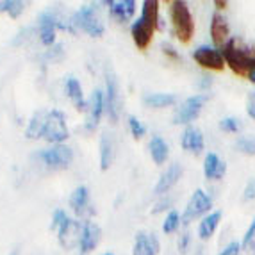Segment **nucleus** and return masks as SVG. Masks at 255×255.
<instances>
[{
	"label": "nucleus",
	"instance_id": "5701e85b",
	"mask_svg": "<svg viewBox=\"0 0 255 255\" xmlns=\"http://www.w3.org/2000/svg\"><path fill=\"white\" fill-rule=\"evenodd\" d=\"M145 106L153 107V109H164L177 102V97L171 93H148L143 97Z\"/></svg>",
	"mask_w": 255,
	"mask_h": 255
},
{
	"label": "nucleus",
	"instance_id": "2f4dec72",
	"mask_svg": "<svg viewBox=\"0 0 255 255\" xmlns=\"http://www.w3.org/2000/svg\"><path fill=\"white\" fill-rule=\"evenodd\" d=\"M254 241H255V218H254V221H252V225L248 227L247 234H245V239H243V248H245V250H250L252 243Z\"/></svg>",
	"mask_w": 255,
	"mask_h": 255
},
{
	"label": "nucleus",
	"instance_id": "b1692460",
	"mask_svg": "<svg viewBox=\"0 0 255 255\" xmlns=\"http://www.w3.org/2000/svg\"><path fill=\"white\" fill-rule=\"evenodd\" d=\"M45 120H47V111H38L30 118L29 127L25 130V136L29 139H39L43 137V128H45Z\"/></svg>",
	"mask_w": 255,
	"mask_h": 255
},
{
	"label": "nucleus",
	"instance_id": "20e7f679",
	"mask_svg": "<svg viewBox=\"0 0 255 255\" xmlns=\"http://www.w3.org/2000/svg\"><path fill=\"white\" fill-rule=\"evenodd\" d=\"M43 139L48 143L61 145L64 139H68V127H66V116L61 111H47L45 128H43Z\"/></svg>",
	"mask_w": 255,
	"mask_h": 255
},
{
	"label": "nucleus",
	"instance_id": "0eeeda50",
	"mask_svg": "<svg viewBox=\"0 0 255 255\" xmlns=\"http://www.w3.org/2000/svg\"><path fill=\"white\" fill-rule=\"evenodd\" d=\"M207 100L205 95H195V97H189L179 109L175 111L173 115V124H191L193 120H196L200 116L202 109H204V104Z\"/></svg>",
	"mask_w": 255,
	"mask_h": 255
},
{
	"label": "nucleus",
	"instance_id": "4468645a",
	"mask_svg": "<svg viewBox=\"0 0 255 255\" xmlns=\"http://www.w3.org/2000/svg\"><path fill=\"white\" fill-rule=\"evenodd\" d=\"M104 109H106L104 93L100 90H95L93 95H91L90 104H88V120H86V128H88V130H95V128H97Z\"/></svg>",
	"mask_w": 255,
	"mask_h": 255
},
{
	"label": "nucleus",
	"instance_id": "9b49d317",
	"mask_svg": "<svg viewBox=\"0 0 255 255\" xmlns=\"http://www.w3.org/2000/svg\"><path fill=\"white\" fill-rule=\"evenodd\" d=\"M61 27V29H68L73 32V27L64 25L61 21H57V18L52 13H43L39 16V38H41V43L45 47H50L55 41V29Z\"/></svg>",
	"mask_w": 255,
	"mask_h": 255
},
{
	"label": "nucleus",
	"instance_id": "a878e982",
	"mask_svg": "<svg viewBox=\"0 0 255 255\" xmlns=\"http://www.w3.org/2000/svg\"><path fill=\"white\" fill-rule=\"evenodd\" d=\"M88 202H90V193H88V187L79 186L75 191L70 196V207L75 211L77 214H81L86 207H88Z\"/></svg>",
	"mask_w": 255,
	"mask_h": 255
},
{
	"label": "nucleus",
	"instance_id": "393cba45",
	"mask_svg": "<svg viewBox=\"0 0 255 255\" xmlns=\"http://www.w3.org/2000/svg\"><path fill=\"white\" fill-rule=\"evenodd\" d=\"M113 157H115V145L107 134H104L100 139V170L106 171L109 170V166L113 164Z\"/></svg>",
	"mask_w": 255,
	"mask_h": 255
},
{
	"label": "nucleus",
	"instance_id": "bb28decb",
	"mask_svg": "<svg viewBox=\"0 0 255 255\" xmlns=\"http://www.w3.org/2000/svg\"><path fill=\"white\" fill-rule=\"evenodd\" d=\"M25 9V4L20 0H0V13H9L11 18H18Z\"/></svg>",
	"mask_w": 255,
	"mask_h": 255
},
{
	"label": "nucleus",
	"instance_id": "f03ea898",
	"mask_svg": "<svg viewBox=\"0 0 255 255\" xmlns=\"http://www.w3.org/2000/svg\"><path fill=\"white\" fill-rule=\"evenodd\" d=\"M227 66L239 77H248V73L255 70V47H250L247 43L238 39H229L223 50Z\"/></svg>",
	"mask_w": 255,
	"mask_h": 255
},
{
	"label": "nucleus",
	"instance_id": "39448f33",
	"mask_svg": "<svg viewBox=\"0 0 255 255\" xmlns=\"http://www.w3.org/2000/svg\"><path fill=\"white\" fill-rule=\"evenodd\" d=\"M72 23L75 27H79L81 30L88 32L93 38H100L104 34V25L102 21L98 20V16L95 14V7L91 5H86V7H81L73 14Z\"/></svg>",
	"mask_w": 255,
	"mask_h": 255
},
{
	"label": "nucleus",
	"instance_id": "7c9ffc66",
	"mask_svg": "<svg viewBox=\"0 0 255 255\" xmlns=\"http://www.w3.org/2000/svg\"><path fill=\"white\" fill-rule=\"evenodd\" d=\"M220 128L223 132H238L239 128H241V120L232 118V116H229V118H223L220 122Z\"/></svg>",
	"mask_w": 255,
	"mask_h": 255
},
{
	"label": "nucleus",
	"instance_id": "72a5a7b5",
	"mask_svg": "<svg viewBox=\"0 0 255 255\" xmlns=\"http://www.w3.org/2000/svg\"><path fill=\"white\" fill-rule=\"evenodd\" d=\"M241 243H238V241H232L230 245H227L225 247V250L221 252L220 255H239V252H241Z\"/></svg>",
	"mask_w": 255,
	"mask_h": 255
},
{
	"label": "nucleus",
	"instance_id": "c9c22d12",
	"mask_svg": "<svg viewBox=\"0 0 255 255\" xmlns=\"http://www.w3.org/2000/svg\"><path fill=\"white\" fill-rule=\"evenodd\" d=\"M243 198H245V200H255V179H252L250 182L247 184Z\"/></svg>",
	"mask_w": 255,
	"mask_h": 255
},
{
	"label": "nucleus",
	"instance_id": "1a4fd4ad",
	"mask_svg": "<svg viewBox=\"0 0 255 255\" xmlns=\"http://www.w3.org/2000/svg\"><path fill=\"white\" fill-rule=\"evenodd\" d=\"M39 157H41L43 162H45L48 168H52V170H66L73 159V152L68 146L55 145L48 150H43V152L39 153Z\"/></svg>",
	"mask_w": 255,
	"mask_h": 255
},
{
	"label": "nucleus",
	"instance_id": "cd10ccee",
	"mask_svg": "<svg viewBox=\"0 0 255 255\" xmlns=\"http://www.w3.org/2000/svg\"><path fill=\"white\" fill-rule=\"evenodd\" d=\"M236 148L245 155H255V136H243L236 143Z\"/></svg>",
	"mask_w": 255,
	"mask_h": 255
},
{
	"label": "nucleus",
	"instance_id": "f3484780",
	"mask_svg": "<svg viewBox=\"0 0 255 255\" xmlns=\"http://www.w3.org/2000/svg\"><path fill=\"white\" fill-rule=\"evenodd\" d=\"M225 173H227L225 161H221L216 153L209 152L207 155H205V161H204V175H205V179H209V180H220V179H223V175H225Z\"/></svg>",
	"mask_w": 255,
	"mask_h": 255
},
{
	"label": "nucleus",
	"instance_id": "a211bd4d",
	"mask_svg": "<svg viewBox=\"0 0 255 255\" xmlns=\"http://www.w3.org/2000/svg\"><path fill=\"white\" fill-rule=\"evenodd\" d=\"M180 177H182V168H180V164H177V162L170 164V168L161 175V179H159L157 186H155V193H157V195L168 193L175 184L179 182Z\"/></svg>",
	"mask_w": 255,
	"mask_h": 255
},
{
	"label": "nucleus",
	"instance_id": "f257e3e1",
	"mask_svg": "<svg viewBox=\"0 0 255 255\" xmlns=\"http://www.w3.org/2000/svg\"><path fill=\"white\" fill-rule=\"evenodd\" d=\"M159 25V2L157 0H145L141 16L130 27L132 39L139 50H146L153 39V32Z\"/></svg>",
	"mask_w": 255,
	"mask_h": 255
},
{
	"label": "nucleus",
	"instance_id": "412c9836",
	"mask_svg": "<svg viewBox=\"0 0 255 255\" xmlns=\"http://www.w3.org/2000/svg\"><path fill=\"white\" fill-rule=\"evenodd\" d=\"M220 220H221V211H216V213H211L209 216H205L204 220L200 221L198 236H200L202 241H207V239L213 238L218 225H220Z\"/></svg>",
	"mask_w": 255,
	"mask_h": 255
},
{
	"label": "nucleus",
	"instance_id": "6e6552de",
	"mask_svg": "<svg viewBox=\"0 0 255 255\" xmlns=\"http://www.w3.org/2000/svg\"><path fill=\"white\" fill-rule=\"evenodd\" d=\"M193 59L196 61V64H200L202 68L211 70V72H223L227 66L221 50L213 47H198L193 52Z\"/></svg>",
	"mask_w": 255,
	"mask_h": 255
},
{
	"label": "nucleus",
	"instance_id": "473e14b6",
	"mask_svg": "<svg viewBox=\"0 0 255 255\" xmlns=\"http://www.w3.org/2000/svg\"><path fill=\"white\" fill-rule=\"evenodd\" d=\"M66 220H68V216H66V213H64V211H61V209H59V211H55V213H54V218H52V225H50V229H52V230H57Z\"/></svg>",
	"mask_w": 255,
	"mask_h": 255
},
{
	"label": "nucleus",
	"instance_id": "aec40b11",
	"mask_svg": "<svg viewBox=\"0 0 255 255\" xmlns=\"http://www.w3.org/2000/svg\"><path fill=\"white\" fill-rule=\"evenodd\" d=\"M66 93H68L70 100L73 102L77 111H82V113H88V102L84 100V93H82V86L81 82L77 81L75 77H70L66 81Z\"/></svg>",
	"mask_w": 255,
	"mask_h": 255
},
{
	"label": "nucleus",
	"instance_id": "2eb2a0df",
	"mask_svg": "<svg viewBox=\"0 0 255 255\" xmlns=\"http://www.w3.org/2000/svg\"><path fill=\"white\" fill-rule=\"evenodd\" d=\"M109 5V13L113 18H116L122 23H127L132 20L134 13H136V2L134 0H120V2H106Z\"/></svg>",
	"mask_w": 255,
	"mask_h": 255
},
{
	"label": "nucleus",
	"instance_id": "58836bf2",
	"mask_svg": "<svg viewBox=\"0 0 255 255\" xmlns=\"http://www.w3.org/2000/svg\"><path fill=\"white\" fill-rule=\"evenodd\" d=\"M216 5H218V9H225L227 2H216Z\"/></svg>",
	"mask_w": 255,
	"mask_h": 255
},
{
	"label": "nucleus",
	"instance_id": "4be33fe9",
	"mask_svg": "<svg viewBox=\"0 0 255 255\" xmlns=\"http://www.w3.org/2000/svg\"><path fill=\"white\" fill-rule=\"evenodd\" d=\"M150 155H152L155 164H164L168 155H170V146L162 137L153 136L152 141H150Z\"/></svg>",
	"mask_w": 255,
	"mask_h": 255
},
{
	"label": "nucleus",
	"instance_id": "a19ab883",
	"mask_svg": "<svg viewBox=\"0 0 255 255\" xmlns=\"http://www.w3.org/2000/svg\"><path fill=\"white\" fill-rule=\"evenodd\" d=\"M198 255H204V252H198Z\"/></svg>",
	"mask_w": 255,
	"mask_h": 255
},
{
	"label": "nucleus",
	"instance_id": "ddd939ff",
	"mask_svg": "<svg viewBox=\"0 0 255 255\" xmlns=\"http://www.w3.org/2000/svg\"><path fill=\"white\" fill-rule=\"evenodd\" d=\"M100 236H102V230L100 227L95 223V221H86L82 225V234L79 239V247H81L82 254H90L95 248L98 247L100 243Z\"/></svg>",
	"mask_w": 255,
	"mask_h": 255
},
{
	"label": "nucleus",
	"instance_id": "e433bc0d",
	"mask_svg": "<svg viewBox=\"0 0 255 255\" xmlns=\"http://www.w3.org/2000/svg\"><path fill=\"white\" fill-rule=\"evenodd\" d=\"M162 50H164V54H168L171 57V59H179V54L175 52L173 47H170V45H162Z\"/></svg>",
	"mask_w": 255,
	"mask_h": 255
},
{
	"label": "nucleus",
	"instance_id": "f8f14e48",
	"mask_svg": "<svg viewBox=\"0 0 255 255\" xmlns=\"http://www.w3.org/2000/svg\"><path fill=\"white\" fill-rule=\"evenodd\" d=\"M161 254V243L153 234L148 232H137L132 247V255H159Z\"/></svg>",
	"mask_w": 255,
	"mask_h": 255
},
{
	"label": "nucleus",
	"instance_id": "79ce46f5",
	"mask_svg": "<svg viewBox=\"0 0 255 255\" xmlns=\"http://www.w3.org/2000/svg\"><path fill=\"white\" fill-rule=\"evenodd\" d=\"M13 255H18V252H14V254H13Z\"/></svg>",
	"mask_w": 255,
	"mask_h": 255
},
{
	"label": "nucleus",
	"instance_id": "7ed1b4c3",
	"mask_svg": "<svg viewBox=\"0 0 255 255\" xmlns=\"http://www.w3.org/2000/svg\"><path fill=\"white\" fill-rule=\"evenodd\" d=\"M171 23H173V32L180 43L187 45L195 36V20L191 16V11L186 2L175 0L171 2Z\"/></svg>",
	"mask_w": 255,
	"mask_h": 255
},
{
	"label": "nucleus",
	"instance_id": "dca6fc26",
	"mask_svg": "<svg viewBox=\"0 0 255 255\" xmlns=\"http://www.w3.org/2000/svg\"><path fill=\"white\" fill-rule=\"evenodd\" d=\"M229 34H230V29H229V23L220 13H214L213 14V21H211V36H213V41L216 47H225L227 43H229Z\"/></svg>",
	"mask_w": 255,
	"mask_h": 255
},
{
	"label": "nucleus",
	"instance_id": "4c0bfd02",
	"mask_svg": "<svg viewBox=\"0 0 255 255\" xmlns=\"http://www.w3.org/2000/svg\"><path fill=\"white\" fill-rule=\"evenodd\" d=\"M247 79L252 82V84H255V70H254V72H250V73H248V77H247Z\"/></svg>",
	"mask_w": 255,
	"mask_h": 255
},
{
	"label": "nucleus",
	"instance_id": "ea45409f",
	"mask_svg": "<svg viewBox=\"0 0 255 255\" xmlns=\"http://www.w3.org/2000/svg\"><path fill=\"white\" fill-rule=\"evenodd\" d=\"M104 255H115V254H111V252H107V254H104Z\"/></svg>",
	"mask_w": 255,
	"mask_h": 255
},
{
	"label": "nucleus",
	"instance_id": "423d86ee",
	"mask_svg": "<svg viewBox=\"0 0 255 255\" xmlns=\"http://www.w3.org/2000/svg\"><path fill=\"white\" fill-rule=\"evenodd\" d=\"M211 207H213L211 196H209L204 189H196L191 198H189V202H187L186 211H184V214H182V221L187 225L189 221L207 214L209 211H211Z\"/></svg>",
	"mask_w": 255,
	"mask_h": 255
},
{
	"label": "nucleus",
	"instance_id": "c85d7f7f",
	"mask_svg": "<svg viewBox=\"0 0 255 255\" xmlns=\"http://www.w3.org/2000/svg\"><path fill=\"white\" fill-rule=\"evenodd\" d=\"M180 225V216L177 211H171L168 216H166L164 223H162V230H164L166 234H171V232H175V230L179 229Z\"/></svg>",
	"mask_w": 255,
	"mask_h": 255
},
{
	"label": "nucleus",
	"instance_id": "9d476101",
	"mask_svg": "<svg viewBox=\"0 0 255 255\" xmlns=\"http://www.w3.org/2000/svg\"><path fill=\"white\" fill-rule=\"evenodd\" d=\"M104 104H106V111L111 122L116 124L120 118V90L118 81H116L113 72L106 73V98H104Z\"/></svg>",
	"mask_w": 255,
	"mask_h": 255
},
{
	"label": "nucleus",
	"instance_id": "f704fd0d",
	"mask_svg": "<svg viewBox=\"0 0 255 255\" xmlns=\"http://www.w3.org/2000/svg\"><path fill=\"white\" fill-rule=\"evenodd\" d=\"M247 113L252 120H255V90L250 91V95L247 98Z\"/></svg>",
	"mask_w": 255,
	"mask_h": 255
},
{
	"label": "nucleus",
	"instance_id": "6ab92c4d",
	"mask_svg": "<svg viewBox=\"0 0 255 255\" xmlns=\"http://www.w3.org/2000/svg\"><path fill=\"white\" fill-rule=\"evenodd\" d=\"M182 148L186 152L191 153H200L204 150V136H202V130L196 127H187L182 134Z\"/></svg>",
	"mask_w": 255,
	"mask_h": 255
},
{
	"label": "nucleus",
	"instance_id": "c756f323",
	"mask_svg": "<svg viewBox=\"0 0 255 255\" xmlns=\"http://www.w3.org/2000/svg\"><path fill=\"white\" fill-rule=\"evenodd\" d=\"M128 128H130V132H132V136L136 137V139H141V137L145 136L146 134V128H145V125L141 124L139 120L136 118V116H128Z\"/></svg>",
	"mask_w": 255,
	"mask_h": 255
}]
</instances>
